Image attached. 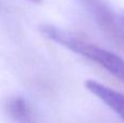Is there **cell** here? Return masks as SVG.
Segmentation results:
<instances>
[{"label": "cell", "instance_id": "cell-5", "mask_svg": "<svg viewBox=\"0 0 124 123\" xmlns=\"http://www.w3.org/2000/svg\"><path fill=\"white\" fill-rule=\"evenodd\" d=\"M28 1L34 2V3H41V1H43V0H28Z\"/></svg>", "mask_w": 124, "mask_h": 123}, {"label": "cell", "instance_id": "cell-3", "mask_svg": "<svg viewBox=\"0 0 124 123\" xmlns=\"http://www.w3.org/2000/svg\"><path fill=\"white\" fill-rule=\"evenodd\" d=\"M85 87L87 91L94 94L97 98L102 100L109 108L118 113L124 120V95L95 80L85 81Z\"/></svg>", "mask_w": 124, "mask_h": 123}, {"label": "cell", "instance_id": "cell-2", "mask_svg": "<svg viewBox=\"0 0 124 123\" xmlns=\"http://www.w3.org/2000/svg\"><path fill=\"white\" fill-rule=\"evenodd\" d=\"M97 20L101 28L111 36L124 40V14L113 11L102 0H79Z\"/></svg>", "mask_w": 124, "mask_h": 123}, {"label": "cell", "instance_id": "cell-1", "mask_svg": "<svg viewBox=\"0 0 124 123\" xmlns=\"http://www.w3.org/2000/svg\"><path fill=\"white\" fill-rule=\"evenodd\" d=\"M39 32L50 40L58 43L71 51L94 61L119 81L124 83V60L120 56L92 43H87L76 35L54 25H40Z\"/></svg>", "mask_w": 124, "mask_h": 123}, {"label": "cell", "instance_id": "cell-4", "mask_svg": "<svg viewBox=\"0 0 124 123\" xmlns=\"http://www.w3.org/2000/svg\"><path fill=\"white\" fill-rule=\"evenodd\" d=\"M7 107H8L9 115L14 120L23 122V123L31 122V120H32L31 110L24 99L19 98V97L12 98V99L9 100Z\"/></svg>", "mask_w": 124, "mask_h": 123}]
</instances>
